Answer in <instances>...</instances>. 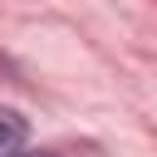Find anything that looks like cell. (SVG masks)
Listing matches in <instances>:
<instances>
[{"label":"cell","mask_w":157,"mask_h":157,"mask_svg":"<svg viewBox=\"0 0 157 157\" xmlns=\"http://www.w3.org/2000/svg\"><path fill=\"white\" fill-rule=\"evenodd\" d=\"M25 142H29L25 118H20L15 108H0V157H20V152H25Z\"/></svg>","instance_id":"obj_1"},{"label":"cell","mask_w":157,"mask_h":157,"mask_svg":"<svg viewBox=\"0 0 157 157\" xmlns=\"http://www.w3.org/2000/svg\"><path fill=\"white\" fill-rule=\"evenodd\" d=\"M20 157H25V152H20ZM29 157H54V152H29Z\"/></svg>","instance_id":"obj_2"}]
</instances>
